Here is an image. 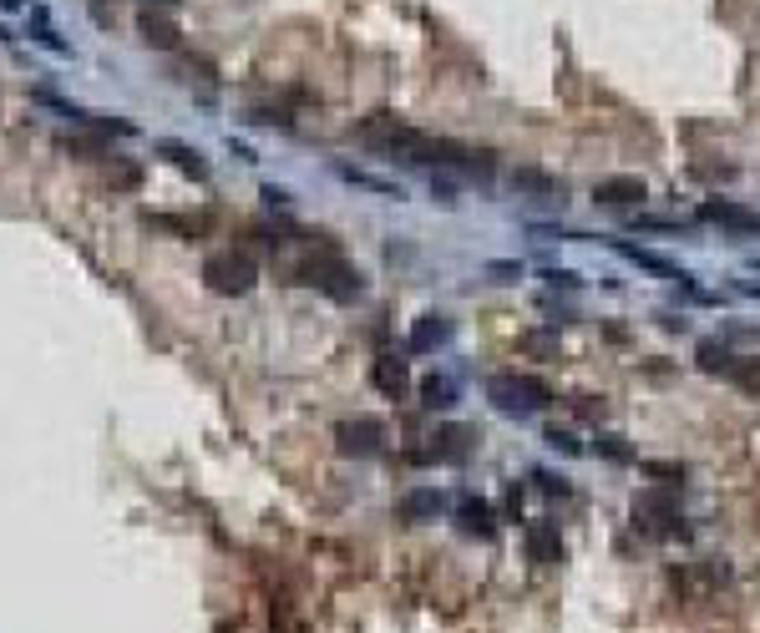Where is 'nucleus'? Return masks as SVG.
<instances>
[{
    "instance_id": "f3484780",
    "label": "nucleus",
    "mask_w": 760,
    "mask_h": 633,
    "mask_svg": "<svg viewBox=\"0 0 760 633\" xmlns=\"http://www.w3.org/2000/svg\"><path fill=\"white\" fill-rule=\"evenodd\" d=\"M158 152L168 157V163L178 168V173H188V178H208V163H203V152H193V147H183V142H158Z\"/></svg>"
},
{
    "instance_id": "2eb2a0df",
    "label": "nucleus",
    "mask_w": 760,
    "mask_h": 633,
    "mask_svg": "<svg viewBox=\"0 0 760 633\" xmlns=\"http://www.w3.org/2000/svg\"><path fill=\"white\" fill-rule=\"evenodd\" d=\"M436 512H441V492L436 487H416V492L401 497V517L406 522H431Z\"/></svg>"
},
{
    "instance_id": "1a4fd4ad",
    "label": "nucleus",
    "mask_w": 760,
    "mask_h": 633,
    "mask_svg": "<svg viewBox=\"0 0 760 633\" xmlns=\"http://www.w3.org/2000/svg\"><path fill=\"white\" fill-rule=\"evenodd\" d=\"M370 380H375V390H380V395H391V401H401L406 385H411L406 360H396V355H380V360H375V370H370Z\"/></svg>"
},
{
    "instance_id": "4468645a",
    "label": "nucleus",
    "mask_w": 760,
    "mask_h": 633,
    "mask_svg": "<svg viewBox=\"0 0 760 633\" xmlns=\"http://www.w3.org/2000/svg\"><path fill=\"white\" fill-rule=\"evenodd\" d=\"M446 335H451V320H446V314H421L416 330H411V350H416V355H421V350H436Z\"/></svg>"
},
{
    "instance_id": "0eeeda50",
    "label": "nucleus",
    "mask_w": 760,
    "mask_h": 633,
    "mask_svg": "<svg viewBox=\"0 0 760 633\" xmlns=\"http://www.w3.org/2000/svg\"><path fill=\"white\" fill-rule=\"evenodd\" d=\"M644 178H603L598 188H593V203H603V208H634V203H644Z\"/></svg>"
},
{
    "instance_id": "39448f33",
    "label": "nucleus",
    "mask_w": 760,
    "mask_h": 633,
    "mask_svg": "<svg viewBox=\"0 0 760 633\" xmlns=\"http://www.w3.org/2000/svg\"><path fill=\"white\" fill-rule=\"evenodd\" d=\"M527 558L538 563V568H553L563 558V537H558V522L538 517V522H527Z\"/></svg>"
},
{
    "instance_id": "f8f14e48",
    "label": "nucleus",
    "mask_w": 760,
    "mask_h": 633,
    "mask_svg": "<svg viewBox=\"0 0 760 633\" xmlns=\"http://www.w3.org/2000/svg\"><path fill=\"white\" fill-rule=\"evenodd\" d=\"M629 264H639V269H649V274H659V279H690L679 264H669L664 254H654V249H639V244H614Z\"/></svg>"
},
{
    "instance_id": "423d86ee",
    "label": "nucleus",
    "mask_w": 760,
    "mask_h": 633,
    "mask_svg": "<svg viewBox=\"0 0 760 633\" xmlns=\"http://www.w3.org/2000/svg\"><path fill=\"white\" fill-rule=\"evenodd\" d=\"M700 218H705V223H720V228H730V233H760V213H750V208H740V203H730V198H710V203L700 208Z\"/></svg>"
},
{
    "instance_id": "ddd939ff",
    "label": "nucleus",
    "mask_w": 760,
    "mask_h": 633,
    "mask_svg": "<svg viewBox=\"0 0 760 633\" xmlns=\"http://www.w3.org/2000/svg\"><path fill=\"white\" fill-rule=\"evenodd\" d=\"M137 31H142V41H147L152 51H173V46H178V26H173L168 16L142 11V16H137Z\"/></svg>"
},
{
    "instance_id": "393cba45",
    "label": "nucleus",
    "mask_w": 760,
    "mask_h": 633,
    "mask_svg": "<svg viewBox=\"0 0 760 633\" xmlns=\"http://www.w3.org/2000/svg\"><path fill=\"white\" fill-rule=\"evenodd\" d=\"M532 482H538L548 497H568V482H563V477H553V471H532Z\"/></svg>"
},
{
    "instance_id": "4be33fe9",
    "label": "nucleus",
    "mask_w": 760,
    "mask_h": 633,
    "mask_svg": "<svg viewBox=\"0 0 760 633\" xmlns=\"http://www.w3.org/2000/svg\"><path fill=\"white\" fill-rule=\"evenodd\" d=\"M598 456H608V461H634V451L624 446V436H598Z\"/></svg>"
},
{
    "instance_id": "9b49d317",
    "label": "nucleus",
    "mask_w": 760,
    "mask_h": 633,
    "mask_svg": "<svg viewBox=\"0 0 760 633\" xmlns=\"http://www.w3.org/2000/svg\"><path fill=\"white\" fill-rule=\"evenodd\" d=\"M507 183H512V193H532V198H553V193H558V178H553V173H543V168H532V163L512 168V173H507Z\"/></svg>"
},
{
    "instance_id": "6ab92c4d",
    "label": "nucleus",
    "mask_w": 760,
    "mask_h": 633,
    "mask_svg": "<svg viewBox=\"0 0 760 633\" xmlns=\"http://www.w3.org/2000/svg\"><path fill=\"white\" fill-rule=\"evenodd\" d=\"M421 401H426L431 411H446V406H456V380H446V375H431V380H421Z\"/></svg>"
},
{
    "instance_id": "f257e3e1",
    "label": "nucleus",
    "mask_w": 760,
    "mask_h": 633,
    "mask_svg": "<svg viewBox=\"0 0 760 633\" xmlns=\"http://www.w3.org/2000/svg\"><path fill=\"white\" fill-rule=\"evenodd\" d=\"M294 284L320 289V294L335 299V304H350V299L365 294V274H360L355 264H345L335 249H325V254H315V259H304V264L294 269Z\"/></svg>"
},
{
    "instance_id": "dca6fc26",
    "label": "nucleus",
    "mask_w": 760,
    "mask_h": 633,
    "mask_svg": "<svg viewBox=\"0 0 760 633\" xmlns=\"http://www.w3.org/2000/svg\"><path fill=\"white\" fill-rule=\"evenodd\" d=\"M335 173L345 178V183H355V188H370V193H380V198H406L401 193V183H391V178H375V173H365V168H350V163H335Z\"/></svg>"
},
{
    "instance_id": "bb28decb",
    "label": "nucleus",
    "mask_w": 760,
    "mask_h": 633,
    "mask_svg": "<svg viewBox=\"0 0 760 633\" xmlns=\"http://www.w3.org/2000/svg\"><path fill=\"white\" fill-rule=\"evenodd\" d=\"M644 471H649V477H669V482L684 477V466H669V461H644Z\"/></svg>"
},
{
    "instance_id": "a211bd4d",
    "label": "nucleus",
    "mask_w": 760,
    "mask_h": 633,
    "mask_svg": "<svg viewBox=\"0 0 760 633\" xmlns=\"http://www.w3.org/2000/svg\"><path fill=\"white\" fill-rule=\"evenodd\" d=\"M695 365L705 370V375H730V365H735V355L720 345V340H700V350H695Z\"/></svg>"
},
{
    "instance_id": "412c9836",
    "label": "nucleus",
    "mask_w": 760,
    "mask_h": 633,
    "mask_svg": "<svg viewBox=\"0 0 760 633\" xmlns=\"http://www.w3.org/2000/svg\"><path fill=\"white\" fill-rule=\"evenodd\" d=\"M107 183H112V188H122V193H132V188L142 183V168H137V163H112Z\"/></svg>"
},
{
    "instance_id": "f03ea898",
    "label": "nucleus",
    "mask_w": 760,
    "mask_h": 633,
    "mask_svg": "<svg viewBox=\"0 0 760 633\" xmlns=\"http://www.w3.org/2000/svg\"><path fill=\"white\" fill-rule=\"evenodd\" d=\"M487 401L497 411H507V416H532V411L553 406V390L538 375H492L487 380Z\"/></svg>"
},
{
    "instance_id": "7c9ffc66",
    "label": "nucleus",
    "mask_w": 760,
    "mask_h": 633,
    "mask_svg": "<svg viewBox=\"0 0 760 633\" xmlns=\"http://www.w3.org/2000/svg\"><path fill=\"white\" fill-rule=\"evenodd\" d=\"M21 6V0H0V11H16Z\"/></svg>"
},
{
    "instance_id": "aec40b11",
    "label": "nucleus",
    "mask_w": 760,
    "mask_h": 633,
    "mask_svg": "<svg viewBox=\"0 0 760 633\" xmlns=\"http://www.w3.org/2000/svg\"><path fill=\"white\" fill-rule=\"evenodd\" d=\"M730 380H735L745 395H760V360H735V365H730Z\"/></svg>"
},
{
    "instance_id": "cd10ccee",
    "label": "nucleus",
    "mask_w": 760,
    "mask_h": 633,
    "mask_svg": "<svg viewBox=\"0 0 760 633\" xmlns=\"http://www.w3.org/2000/svg\"><path fill=\"white\" fill-rule=\"evenodd\" d=\"M543 279H548V284H563V289H578V274H568V269H548Z\"/></svg>"
},
{
    "instance_id": "b1692460",
    "label": "nucleus",
    "mask_w": 760,
    "mask_h": 633,
    "mask_svg": "<svg viewBox=\"0 0 760 633\" xmlns=\"http://www.w3.org/2000/svg\"><path fill=\"white\" fill-rule=\"evenodd\" d=\"M543 441H548V446H553V451H563V456H578V451H583V446H578V441H573V431H558V426H553V431H548V436H543Z\"/></svg>"
},
{
    "instance_id": "5701e85b",
    "label": "nucleus",
    "mask_w": 760,
    "mask_h": 633,
    "mask_svg": "<svg viewBox=\"0 0 760 633\" xmlns=\"http://www.w3.org/2000/svg\"><path fill=\"white\" fill-rule=\"evenodd\" d=\"M517 345H522V350H532V355H558V340H553V335H538V330L522 335Z\"/></svg>"
},
{
    "instance_id": "a878e982",
    "label": "nucleus",
    "mask_w": 760,
    "mask_h": 633,
    "mask_svg": "<svg viewBox=\"0 0 760 633\" xmlns=\"http://www.w3.org/2000/svg\"><path fill=\"white\" fill-rule=\"evenodd\" d=\"M487 279L492 284H512V279H522V269L517 264H487Z\"/></svg>"
},
{
    "instance_id": "c85d7f7f",
    "label": "nucleus",
    "mask_w": 760,
    "mask_h": 633,
    "mask_svg": "<svg viewBox=\"0 0 760 633\" xmlns=\"http://www.w3.org/2000/svg\"><path fill=\"white\" fill-rule=\"evenodd\" d=\"M740 294H760V284H750V279H745V284H740Z\"/></svg>"
},
{
    "instance_id": "6e6552de",
    "label": "nucleus",
    "mask_w": 760,
    "mask_h": 633,
    "mask_svg": "<svg viewBox=\"0 0 760 633\" xmlns=\"http://www.w3.org/2000/svg\"><path fill=\"white\" fill-rule=\"evenodd\" d=\"M472 441H477V431H467V426H441L436 446H431V461H467Z\"/></svg>"
},
{
    "instance_id": "9d476101",
    "label": "nucleus",
    "mask_w": 760,
    "mask_h": 633,
    "mask_svg": "<svg viewBox=\"0 0 760 633\" xmlns=\"http://www.w3.org/2000/svg\"><path fill=\"white\" fill-rule=\"evenodd\" d=\"M456 527H462L467 537H492L497 532V512L482 497H467L462 507H456Z\"/></svg>"
},
{
    "instance_id": "c756f323",
    "label": "nucleus",
    "mask_w": 760,
    "mask_h": 633,
    "mask_svg": "<svg viewBox=\"0 0 760 633\" xmlns=\"http://www.w3.org/2000/svg\"><path fill=\"white\" fill-rule=\"evenodd\" d=\"M142 6H178V0H142Z\"/></svg>"
},
{
    "instance_id": "20e7f679",
    "label": "nucleus",
    "mask_w": 760,
    "mask_h": 633,
    "mask_svg": "<svg viewBox=\"0 0 760 633\" xmlns=\"http://www.w3.org/2000/svg\"><path fill=\"white\" fill-rule=\"evenodd\" d=\"M335 446H340V456H380L386 451V426H380L375 416H355V421H340L335 426Z\"/></svg>"
},
{
    "instance_id": "7ed1b4c3",
    "label": "nucleus",
    "mask_w": 760,
    "mask_h": 633,
    "mask_svg": "<svg viewBox=\"0 0 760 633\" xmlns=\"http://www.w3.org/2000/svg\"><path fill=\"white\" fill-rule=\"evenodd\" d=\"M203 284H208L213 294L239 299V294H249V289L259 284V264H254L249 249H218V254L203 259Z\"/></svg>"
}]
</instances>
